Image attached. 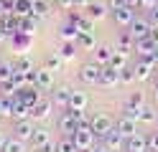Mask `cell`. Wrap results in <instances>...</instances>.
Returning a JSON list of instances; mask_svg holds the SVG:
<instances>
[{
	"mask_svg": "<svg viewBox=\"0 0 158 152\" xmlns=\"http://www.w3.org/2000/svg\"><path fill=\"white\" fill-rule=\"evenodd\" d=\"M13 66H15V71H21V74H33V71H36V68H33V64H31V61H28L26 56H21Z\"/></svg>",
	"mask_w": 158,
	"mask_h": 152,
	"instance_id": "obj_32",
	"label": "cell"
},
{
	"mask_svg": "<svg viewBox=\"0 0 158 152\" xmlns=\"http://www.w3.org/2000/svg\"><path fill=\"white\" fill-rule=\"evenodd\" d=\"M56 150H59V152H79L77 145H74V139H72V137H66V134H64V139H59V142H56Z\"/></svg>",
	"mask_w": 158,
	"mask_h": 152,
	"instance_id": "obj_31",
	"label": "cell"
},
{
	"mask_svg": "<svg viewBox=\"0 0 158 152\" xmlns=\"http://www.w3.org/2000/svg\"><path fill=\"white\" fill-rule=\"evenodd\" d=\"M64 66V58L59 56V53H54V56H48V61H46V68H51V71H59Z\"/></svg>",
	"mask_w": 158,
	"mask_h": 152,
	"instance_id": "obj_38",
	"label": "cell"
},
{
	"mask_svg": "<svg viewBox=\"0 0 158 152\" xmlns=\"http://www.w3.org/2000/svg\"><path fill=\"white\" fill-rule=\"evenodd\" d=\"M33 30H36V18H33V15H28V18H21V33H28V36H33Z\"/></svg>",
	"mask_w": 158,
	"mask_h": 152,
	"instance_id": "obj_34",
	"label": "cell"
},
{
	"mask_svg": "<svg viewBox=\"0 0 158 152\" xmlns=\"http://www.w3.org/2000/svg\"><path fill=\"white\" fill-rule=\"evenodd\" d=\"M115 48H117V51H125V53H133V51H135V38H133L130 30H123V33L117 36Z\"/></svg>",
	"mask_w": 158,
	"mask_h": 152,
	"instance_id": "obj_19",
	"label": "cell"
},
{
	"mask_svg": "<svg viewBox=\"0 0 158 152\" xmlns=\"http://www.w3.org/2000/svg\"><path fill=\"white\" fill-rule=\"evenodd\" d=\"M148 38H151L153 43H158V25H151V33H148Z\"/></svg>",
	"mask_w": 158,
	"mask_h": 152,
	"instance_id": "obj_46",
	"label": "cell"
},
{
	"mask_svg": "<svg viewBox=\"0 0 158 152\" xmlns=\"http://www.w3.org/2000/svg\"><path fill=\"white\" fill-rule=\"evenodd\" d=\"M79 129H82V122H79L74 114H72V111H64V114L61 117H59V132H64V134L66 137H72L74 134V132H79Z\"/></svg>",
	"mask_w": 158,
	"mask_h": 152,
	"instance_id": "obj_3",
	"label": "cell"
},
{
	"mask_svg": "<svg viewBox=\"0 0 158 152\" xmlns=\"http://www.w3.org/2000/svg\"><path fill=\"white\" fill-rule=\"evenodd\" d=\"M54 5L61 8V10H72L74 8V0H54Z\"/></svg>",
	"mask_w": 158,
	"mask_h": 152,
	"instance_id": "obj_42",
	"label": "cell"
},
{
	"mask_svg": "<svg viewBox=\"0 0 158 152\" xmlns=\"http://www.w3.org/2000/svg\"><path fill=\"white\" fill-rule=\"evenodd\" d=\"M5 38V30H3V25H0V41H3Z\"/></svg>",
	"mask_w": 158,
	"mask_h": 152,
	"instance_id": "obj_53",
	"label": "cell"
},
{
	"mask_svg": "<svg viewBox=\"0 0 158 152\" xmlns=\"http://www.w3.org/2000/svg\"><path fill=\"white\" fill-rule=\"evenodd\" d=\"M48 142H51V134H48V129H46V127H36V129H33V134H31V142H28V145H31V147L36 150V147H44V145H48Z\"/></svg>",
	"mask_w": 158,
	"mask_h": 152,
	"instance_id": "obj_20",
	"label": "cell"
},
{
	"mask_svg": "<svg viewBox=\"0 0 158 152\" xmlns=\"http://www.w3.org/2000/svg\"><path fill=\"white\" fill-rule=\"evenodd\" d=\"M112 18H115V23L120 25V28H130L133 25V20H135V10L133 8H127V5H123V8H115L112 10Z\"/></svg>",
	"mask_w": 158,
	"mask_h": 152,
	"instance_id": "obj_5",
	"label": "cell"
},
{
	"mask_svg": "<svg viewBox=\"0 0 158 152\" xmlns=\"http://www.w3.org/2000/svg\"><path fill=\"white\" fill-rule=\"evenodd\" d=\"M0 114H3V96H0Z\"/></svg>",
	"mask_w": 158,
	"mask_h": 152,
	"instance_id": "obj_54",
	"label": "cell"
},
{
	"mask_svg": "<svg viewBox=\"0 0 158 152\" xmlns=\"http://www.w3.org/2000/svg\"><path fill=\"white\" fill-rule=\"evenodd\" d=\"M140 122H148V124H153V122H156V111H153V107H143V117H140Z\"/></svg>",
	"mask_w": 158,
	"mask_h": 152,
	"instance_id": "obj_39",
	"label": "cell"
},
{
	"mask_svg": "<svg viewBox=\"0 0 158 152\" xmlns=\"http://www.w3.org/2000/svg\"><path fill=\"white\" fill-rule=\"evenodd\" d=\"M151 61L156 64V68H158V46H156V51H153V56H151Z\"/></svg>",
	"mask_w": 158,
	"mask_h": 152,
	"instance_id": "obj_51",
	"label": "cell"
},
{
	"mask_svg": "<svg viewBox=\"0 0 158 152\" xmlns=\"http://www.w3.org/2000/svg\"><path fill=\"white\" fill-rule=\"evenodd\" d=\"M13 71H15V66H10V64H0V84H5V81L13 79Z\"/></svg>",
	"mask_w": 158,
	"mask_h": 152,
	"instance_id": "obj_37",
	"label": "cell"
},
{
	"mask_svg": "<svg viewBox=\"0 0 158 152\" xmlns=\"http://www.w3.org/2000/svg\"><path fill=\"white\" fill-rule=\"evenodd\" d=\"M112 53H115V48L102 43V46L94 48V61H97L100 66H110V64H112Z\"/></svg>",
	"mask_w": 158,
	"mask_h": 152,
	"instance_id": "obj_18",
	"label": "cell"
},
{
	"mask_svg": "<svg viewBox=\"0 0 158 152\" xmlns=\"http://www.w3.org/2000/svg\"><path fill=\"white\" fill-rule=\"evenodd\" d=\"M69 99H72V89L69 86H56L54 89V107H59V109H69Z\"/></svg>",
	"mask_w": 158,
	"mask_h": 152,
	"instance_id": "obj_15",
	"label": "cell"
},
{
	"mask_svg": "<svg viewBox=\"0 0 158 152\" xmlns=\"http://www.w3.org/2000/svg\"><path fill=\"white\" fill-rule=\"evenodd\" d=\"M115 124H117V129L123 132V137H125V139H127V137H133V134H138V122L130 119V117H125V114L117 119Z\"/></svg>",
	"mask_w": 158,
	"mask_h": 152,
	"instance_id": "obj_17",
	"label": "cell"
},
{
	"mask_svg": "<svg viewBox=\"0 0 158 152\" xmlns=\"http://www.w3.org/2000/svg\"><path fill=\"white\" fill-rule=\"evenodd\" d=\"M87 15H89L92 20H100V18H105V15H107V8H105L102 3H97V0H94V3L87 5Z\"/></svg>",
	"mask_w": 158,
	"mask_h": 152,
	"instance_id": "obj_25",
	"label": "cell"
},
{
	"mask_svg": "<svg viewBox=\"0 0 158 152\" xmlns=\"http://www.w3.org/2000/svg\"><path fill=\"white\" fill-rule=\"evenodd\" d=\"M36 86L41 89V91H48V89H54V71L51 68H36Z\"/></svg>",
	"mask_w": 158,
	"mask_h": 152,
	"instance_id": "obj_8",
	"label": "cell"
},
{
	"mask_svg": "<svg viewBox=\"0 0 158 152\" xmlns=\"http://www.w3.org/2000/svg\"><path fill=\"white\" fill-rule=\"evenodd\" d=\"M133 71H135V79H138V81H145V79H151V76H153L156 64H153L151 58H138V61H135V66H133Z\"/></svg>",
	"mask_w": 158,
	"mask_h": 152,
	"instance_id": "obj_6",
	"label": "cell"
},
{
	"mask_svg": "<svg viewBox=\"0 0 158 152\" xmlns=\"http://www.w3.org/2000/svg\"><path fill=\"white\" fill-rule=\"evenodd\" d=\"M54 109V101H38L36 107H31V119H48Z\"/></svg>",
	"mask_w": 158,
	"mask_h": 152,
	"instance_id": "obj_21",
	"label": "cell"
},
{
	"mask_svg": "<svg viewBox=\"0 0 158 152\" xmlns=\"http://www.w3.org/2000/svg\"><path fill=\"white\" fill-rule=\"evenodd\" d=\"M79 33H82V30H79L74 23H66L61 30H59V36H61V41H77L79 38Z\"/></svg>",
	"mask_w": 158,
	"mask_h": 152,
	"instance_id": "obj_28",
	"label": "cell"
},
{
	"mask_svg": "<svg viewBox=\"0 0 158 152\" xmlns=\"http://www.w3.org/2000/svg\"><path fill=\"white\" fill-rule=\"evenodd\" d=\"M148 152H158V132L148 134Z\"/></svg>",
	"mask_w": 158,
	"mask_h": 152,
	"instance_id": "obj_40",
	"label": "cell"
},
{
	"mask_svg": "<svg viewBox=\"0 0 158 152\" xmlns=\"http://www.w3.org/2000/svg\"><path fill=\"white\" fill-rule=\"evenodd\" d=\"M145 107V104H143ZM143 107H133V104H125V117H130V119H135V122H140V117H143Z\"/></svg>",
	"mask_w": 158,
	"mask_h": 152,
	"instance_id": "obj_35",
	"label": "cell"
},
{
	"mask_svg": "<svg viewBox=\"0 0 158 152\" xmlns=\"http://www.w3.org/2000/svg\"><path fill=\"white\" fill-rule=\"evenodd\" d=\"M92 3H94V0H92Z\"/></svg>",
	"mask_w": 158,
	"mask_h": 152,
	"instance_id": "obj_56",
	"label": "cell"
},
{
	"mask_svg": "<svg viewBox=\"0 0 158 152\" xmlns=\"http://www.w3.org/2000/svg\"><path fill=\"white\" fill-rule=\"evenodd\" d=\"M94 132H92V127H82L79 132H74L72 134V139H74V145H77V150L79 152H89V150H94Z\"/></svg>",
	"mask_w": 158,
	"mask_h": 152,
	"instance_id": "obj_1",
	"label": "cell"
},
{
	"mask_svg": "<svg viewBox=\"0 0 158 152\" xmlns=\"http://www.w3.org/2000/svg\"><path fill=\"white\" fill-rule=\"evenodd\" d=\"M89 127H92V132H94L97 137H105L107 132L115 127V119H112V117H107V114H94Z\"/></svg>",
	"mask_w": 158,
	"mask_h": 152,
	"instance_id": "obj_4",
	"label": "cell"
},
{
	"mask_svg": "<svg viewBox=\"0 0 158 152\" xmlns=\"http://www.w3.org/2000/svg\"><path fill=\"white\" fill-rule=\"evenodd\" d=\"M133 81H138V79H135V71H133V66H127V68H123V71H120V84H125V86H130Z\"/></svg>",
	"mask_w": 158,
	"mask_h": 152,
	"instance_id": "obj_36",
	"label": "cell"
},
{
	"mask_svg": "<svg viewBox=\"0 0 158 152\" xmlns=\"http://www.w3.org/2000/svg\"><path fill=\"white\" fill-rule=\"evenodd\" d=\"M77 46L82 48V51H94V48H97V43H94V33H79Z\"/></svg>",
	"mask_w": 158,
	"mask_h": 152,
	"instance_id": "obj_26",
	"label": "cell"
},
{
	"mask_svg": "<svg viewBox=\"0 0 158 152\" xmlns=\"http://www.w3.org/2000/svg\"><path fill=\"white\" fill-rule=\"evenodd\" d=\"M77 51H79L77 41H61V48H59V56H61L64 61H72V58L77 56Z\"/></svg>",
	"mask_w": 158,
	"mask_h": 152,
	"instance_id": "obj_24",
	"label": "cell"
},
{
	"mask_svg": "<svg viewBox=\"0 0 158 152\" xmlns=\"http://www.w3.org/2000/svg\"><path fill=\"white\" fill-rule=\"evenodd\" d=\"M77 28L79 30H82V33H94V20L89 18V15H82V20H79V23H77Z\"/></svg>",
	"mask_w": 158,
	"mask_h": 152,
	"instance_id": "obj_33",
	"label": "cell"
},
{
	"mask_svg": "<svg viewBox=\"0 0 158 152\" xmlns=\"http://www.w3.org/2000/svg\"><path fill=\"white\" fill-rule=\"evenodd\" d=\"M125 5L135 10V8H140V0H125Z\"/></svg>",
	"mask_w": 158,
	"mask_h": 152,
	"instance_id": "obj_49",
	"label": "cell"
},
{
	"mask_svg": "<svg viewBox=\"0 0 158 152\" xmlns=\"http://www.w3.org/2000/svg\"><path fill=\"white\" fill-rule=\"evenodd\" d=\"M92 0H74V8H87Z\"/></svg>",
	"mask_w": 158,
	"mask_h": 152,
	"instance_id": "obj_48",
	"label": "cell"
},
{
	"mask_svg": "<svg viewBox=\"0 0 158 152\" xmlns=\"http://www.w3.org/2000/svg\"><path fill=\"white\" fill-rule=\"evenodd\" d=\"M117 84H120V68H115V66H102L100 86H117Z\"/></svg>",
	"mask_w": 158,
	"mask_h": 152,
	"instance_id": "obj_9",
	"label": "cell"
},
{
	"mask_svg": "<svg viewBox=\"0 0 158 152\" xmlns=\"http://www.w3.org/2000/svg\"><path fill=\"white\" fill-rule=\"evenodd\" d=\"M158 5V0H140V8H145V10H153Z\"/></svg>",
	"mask_w": 158,
	"mask_h": 152,
	"instance_id": "obj_45",
	"label": "cell"
},
{
	"mask_svg": "<svg viewBox=\"0 0 158 152\" xmlns=\"http://www.w3.org/2000/svg\"><path fill=\"white\" fill-rule=\"evenodd\" d=\"M33 124H31V119H18V122H13V132L15 134L13 137H18V139H23V142H31V134H33Z\"/></svg>",
	"mask_w": 158,
	"mask_h": 152,
	"instance_id": "obj_7",
	"label": "cell"
},
{
	"mask_svg": "<svg viewBox=\"0 0 158 152\" xmlns=\"http://www.w3.org/2000/svg\"><path fill=\"white\" fill-rule=\"evenodd\" d=\"M125 152H148V137L133 134L125 139Z\"/></svg>",
	"mask_w": 158,
	"mask_h": 152,
	"instance_id": "obj_12",
	"label": "cell"
},
{
	"mask_svg": "<svg viewBox=\"0 0 158 152\" xmlns=\"http://www.w3.org/2000/svg\"><path fill=\"white\" fill-rule=\"evenodd\" d=\"M33 13V0H13V15L28 18Z\"/></svg>",
	"mask_w": 158,
	"mask_h": 152,
	"instance_id": "obj_23",
	"label": "cell"
},
{
	"mask_svg": "<svg viewBox=\"0 0 158 152\" xmlns=\"http://www.w3.org/2000/svg\"><path fill=\"white\" fill-rule=\"evenodd\" d=\"M89 107V96L84 91H72V99H69V109L72 111H87Z\"/></svg>",
	"mask_w": 158,
	"mask_h": 152,
	"instance_id": "obj_16",
	"label": "cell"
},
{
	"mask_svg": "<svg viewBox=\"0 0 158 152\" xmlns=\"http://www.w3.org/2000/svg\"><path fill=\"white\" fill-rule=\"evenodd\" d=\"M18 99L26 101L28 107H36L38 101H41V89H38V86H26V89L18 91Z\"/></svg>",
	"mask_w": 158,
	"mask_h": 152,
	"instance_id": "obj_11",
	"label": "cell"
},
{
	"mask_svg": "<svg viewBox=\"0 0 158 152\" xmlns=\"http://www.w3.org/2000/svg\"><path fill=\"white\" fill-rule=\"evenodd\" d=\"M156 46H158V43H153L148 36H145V38H138V41H135V53H138V58H151L153 51H156Z\"/></svg>",
	"mask_w": 158,
	"mask_h": 152,
	"instance_id": "obj_10",
	"label": "cell"
},
{
	"mask_svg": "<svg viewBox=\"0 0 158 152\" xmlns=\"http://www.w3.org/2000/svg\"><path fill=\"white\" fill-rule=\"evenodd\" d=\"M148 20H151V25H158V5L153 10H148Z\"/></svg>",
	"mask_w": 158,
	"mask_h": 152,
	"instance_id": "obj_43",
	"label": "cell"
},
{
	"mask_svg": "<svg viewBox=\"0 0 158 152\" xmlns=\"http://www.w3.org/2000/svg\"><path fill=\"white\" fill-rule=\"evenodd\" d=\"M92 152H115V150H110V147H107V145H100V147H94Z\"/></svg>",
	"mask_w": 158,
	"mask_h": 152,
	"instance_id": "obj_50",
	"label": "cell"
},
{
	"mask_svg": "<svg viewBox=\"0 0 158 152\" xmlns=\"http://www.w3.org/2000/svg\"><path fill=\"white\" fill-rule=\"evenodd\" d=\"M3 152H26V142H23V139H18V137H8Z\"/></svg>",
	"mask_w": 158,
	"mask_h": 152,
	"instance_id": "obj_29",
	"label": "cell"
},
{
	"mask_svg": "<svg viewBox=\"0 0 158 152\" xmlns=\"http://www.w3.org/2000/svg\"><path fill=\"white\" fill-rule=\"evenodd\" d=\"M102 139H105V145L110 147V150H120V147H125V137H123V132L117 129V124H115L110 132H107Z\"/></svg>",
	"mask_w": 158,
	"mask_h": 152,
	"instance_id": "obj_14",
	"label": "cell"
},
{
	"mask_svg": "<svg viewBox=\"0 0 158 152\" xmlns=\"http://www.w3.org/2000/svg\"><path fill=\"white\" fill-rule=\"evenodd\" d=\"M5 139H8V137L3 134V132H0V152H3V147H5Z\"/></svg>",
	"mask_w": 158,
	"mask_h": 152,
	"instance_id": "obj_52",
	"label": "cell"
},
{
	"mask_svg": "<svg viewBox=\"0 0 158 152\" xmlns=\"http://www.w3.org/2000/svg\"><path fill=\"white\" fill-rule=\"evenodd\" d=\"M31 46H33V36H28V33H15L13 36V48L18 53H26Z\"/></svg>",
	"mask_w": 158,
	"mask_h": 152,
	"instance_id": "obj_22",
	"label": "cell"
},
{
	"mask_svg": "<svg viewBox=\"0 0 158 152\" xmlns=\"http://www.w3.org/2000/svg\"><path fill=\"white\" fill-rule=\"evenodd\" d=\"M36 152H59V150H56L54 142H48V145H44V147H36Z\"/></svg>",
	"mask_w": 158,
	"mask_h": 152,
	"instance_id": "obj_44",
	"label": "cell"
},
{
	"mask_svg": "<svg viewBox=\"0 0 158 152\" xmlns=\"http://www.w3.org/2000/svg\"><path fill=\"white\" fill-rule=\"evenodd\" d=\"M36 20L38 18H46L48 15V0H33V13H31Z\"/></svg>",
	"mask_w": 158,
	"mask_h": 152,
	"instance_id": "obj_30",
	"label": "cell"
},
{
	"mask_svg": "<svg viewBox=\"0 0 158 152\" xmlns=\"http://www.w3.org/2000/svg\"><path fill=\"white\" fill-rule=\"evenodd\" d=\"M127 104H133V107H143V94H140V91H135V94H130V99H127Z\"/></svg>",
	"mask_w": 158,
	"mask_h": 152,
	"instance_id": "obj_41",
	"label": "cell"
},
{
	"mask_svg": "<svg viewBox=\"0 0 158 152\" xmlns=\"http://www.w3.org/2000/svg\"><path fill=\"white\" fill-rule=\"evenodd\" d=\"M127 30L133 33L135 41H138V38H145L148 33H151V20H148V18H135V20H133V25L127 28Z\"/></svg>",
	"mask_w": 158,
	"mask_h": 152,
	"instance_id": "obj_13",
	"label": "cell"
},
{
	"mask_svg": "<svg viewBox=\"0 0 158 152\" xmlns=\"http://www.w3.org/2000/svg\"><path fill=\"white\" fill-rule=\"evenodd\" d=\"M10 10H8V5H5V0H0V18H5Z\"/></svg>",
	"mask_w": 158,
	"mask_h": 152,
	"instance_id": "obj_47",
	"label": "cell"
},
{
	"mask_svg": "<svg viewBox=\"0 0 158 152\" xmlns=\"http://www.w3.org/2000/svg\"><path fill=\"white\" fill-rule=\"evenodd\" d=\"M100 74H102V66L97 64V61H92V64H84L82 68H79V81L82 84H100Z\"/></svg>",
	"mask_w": 158,
	"mask_h": 152,
	"instance_id": "obj_2",
	"label": "cell"
},
{
	"mask_svg": "<svg viewBox=\"0 0 158 152\" xmlns=\"http://www.w3.org/2000/svg\"><path fill=\"white\" fill-rule=\"evenodd\" d=\"M156 101H158V84H156Z\"/></svg>",
	"mask_w": 158,
	"mask_h": 152,
	"instance_id": "obj_55",
	"label": "cell"
},
{
	"mask_svg": "<svg viewBox=\"0 0 158 152\" xmlns=\"http://www.w3.org/2000/svg\"><path fill=\"white\" fill-rule=\"evenodd\" d=\"M127 61H130V53H125V51H117L115 48V53H112V64L110 66H115V68H127Z\"/></svg>",
	"mask_w": 158,
	"mask_h": 152,
	"instance_id": "obj_27",
	"label": "cell"
}]
</instances>
